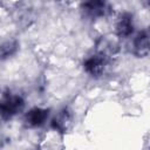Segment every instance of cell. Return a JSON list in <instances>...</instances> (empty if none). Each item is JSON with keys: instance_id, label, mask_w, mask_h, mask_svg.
Listing matches in <instances>:
<instances>
[{"instance_id": "obj_5", "label": "cell", "mask_w": 150, "mask_h": 150, "mask_svg": "<svg viewBox=\"0 0 150 150\" xmlns=\"http://www.w3.org/2000/svg\"><path fill=\"white\" fill-rule=\"evenodd\" d=\"M134 16L130 13H123L118 16L115 26L116 35L121 39L129 38L134 32Z\"/></svg>"}, {"instance_id": "obj_2", "label": "cell", "mask_w": 150, "mask_h": 150, "mask_svg": "<svg viewBox=\"0 0 150 150\" xmlns=\"http://www.w3.org/2000/svg\"><path fill=\"white\" fill-rule=\"evenodd\" d=\"M109 64V56L107 53L98 50L88 56L83 62V68L87 74L93 77H100Z\"/></svg>"}, {"instance_id": "obj_8", "label": "cell", "mask_w": 150, "mask_h": 150, "mask_svg": "<svg viewBox=\"0 0 150 150\" xmlns=\"http://www.w3.org/2000/svg\"><path fill=\"white\" fill-rule=\"evenodd\" d=\"M16 49H18L16 41H7V42L0 45V60L13 55L16 52Z\"/></svg>"}, {"instance_id": "obj_6", "label": "cell", "mask_w": 150, "mask_h": 150, "mask_svg": "<svg viewBox=\"0 0 150 150\" xmlns=\"http://www.w3.org/2000/svg\"><path fill=\"white\" fill-rule=\"evenodd\" d=\"M132 54L137 57H145L149 54V33L139 32L132 41Z\"/></svg>"}, {"instance_id": "obj_4", "label": "cell", "mask_w": 150, "mask_h": 150, "mask_svg": "<svg viewBox=\"0 0 150 150\" xmlns=\"http://www.w3.org/2000/svg\"><path fill=\"white\" fill-rule=\"evenodd\" d=\"M83 14L89 19H97L105 16L110 13V7L107 2L103 1H89L81 5Z\"/></svg>"}, {"instance_id": "obj_3", "label": "cell", "mask_w": 150, "mask_h": 150, "mask_svg": "<svg viewBox=\"0 0 150 150\" xmlns=\"http://www.w3.org/2000/svg\"><path fill=\"white\" fill-rule=\"evenodd\" d=\"M49 116V109L45 108H32L23 116V124L26 128H38L41 127Z\"/></svg>"}, {"instance_id": "obj_7", "label": "cell", "mask_w": 150, "mask_h": 150, "mask_svg": "<svg viewBox=\"0 0 150 150\" xmlns=\"http://www.w3.org/2000/svg\"><path fill=\"white\" fill-rule=\"evenodd\" d=\"M71 124V115L67 109H62L61 111L55 115V117L52 120V127L60 131V132H66Z\"/></svg>"}, {"instance_id": "obj_1", "label": "cell", "mask_w": 150, "mask_h": 150, "mask_svg": "<svg viewBox=\"0 0 150 150\" xmlns=\"http://www.w3.org/2000/svg\"><path fill=\"white\" fill-rule=\"evenodd\" d=\"M25 107V100L21 95L14 93H6L0 98V117L4 121H8L22 111Z\"/></svg>"}]
</instances>
